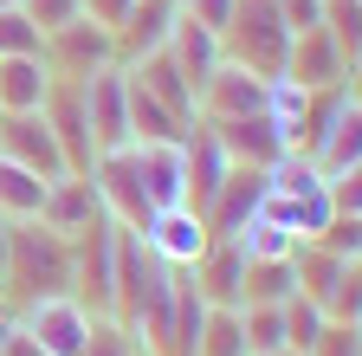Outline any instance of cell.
Instances as JSON below:
<instances>
[{
  "instance_id": "obj_1",
  "label": "cell",
  "mask_w": 362,
  "mask_h": 356,
  "mask_svg": "<svg viewBox=\"0 0 362 356\" xmlns=\"http://www.w3.org/2000/svg\"><path fill=\"white\" fill-rule=\"evenodd\" d=\"M52 292H71V240L52 234L45 220H13L7 265H0V304L20 311V304L52 298Z\"/></svg>"
},
{
  "instance_id": "obj_2",
  "label": "cell",
  "mask_w": 362,
  "mask_h": 356,
  "mask_svg": "<svg viewBox=\"0 0 362 356\" xmlns=\"http://www.w3.org/2000/svg\"><path fill=\"white\" fill-rule=\"evenodd\" d=\"M291 52V33L279 20V0H233V20L220 33V59L246 65L252 78H279Z\"/></svg>"
},
{
  "instance_id": "obj_3",
  "label": "cell",
  "mask_w": 362,
  "mask_h": 356,
  "mask_svg": "<svg viewBox=\"0 0 362 356\" xmlns=\"http://www.w3.org/2000/svg\"><path fill=\"white\" fill-rule=\"evenodd\" d=\"M110 285H117V220H90L71 234V298L90 318H110Z\"/></svg>"
},
{
  "instance_id": "obj_4",
  "label": "cell",
  "mask_w": 362,
  "mask_h": 356,
  "mask_svg": "<svg viewBox=\"0 0 362 356\" xmlns=\"http://www.w3.org/2000/svg\"><path fill=\"white\" fill-rule=\"evenodd\" d=\"M13 331H26L39 343V356H78L84 337H90V311L71 298V292H52V298H33L13 311Z\"/></svg>"
},
{
  "instance_id": "obj_5",
  "label": "cell",
  "mask_w": 362,
  "mask_h": 356,
  "mask_svg": "<svg viewBox=\"0 0 362 356\" xmlns=\"http://www.w3.org/2000/svg\"><path fill=\"white\" fill-rule=\"evenodd\" d=\"M39 59H45V71H52V78H71V84H78V78H90V71L117 65V39L78 13V20H65V26H52V33H45Z\"/></svg>"
},
{
  "instance_id": "obj_6",
  "label": "cell",
  "mask_w": 362,
  "mask_h": 356,
  "mask_svg": "<svg viewBox=\"0 0 362 356\" xmlns=\"http://www.w3.org/2000/svg\"><path fill=\"white\" fill-rule=\"evenodd\" d=\"M0 156L20 162V168H33L39 182L71 175V168H65V149H59V137H52V123H45L39 110H0Z\"/></svg>"
},
{
  "instance_id": "obj_7",
  "label": "cell",
  "mask_w": 362,
  "mask_h": 356,
  "mask_svg": "<svg viewBox=\"0 0 362 356\" xmlns=\"http://www.w3.org/2000/svg\"><path fill=\"white\" fill-rule=\"evenodd\" d=\"M84 84V117H90V149L110 156V149H129V98H123V65H104L78 78Z\"/></svg>"
},
{
  "instance_id": "obj_8",
  "label": "cell",
  "mask_w": 362,
  "mask_h": 356,
  "mask_svg": "<svg viewBox=\"0 0 362 356\" xmlns=\"http://www.w3.org/2000/svg\"><path fill=\"white\" fill-rule=\"evenodd\" d=\"M39 117L52 123V137H59V149H65V168H71V175H90V162H98V149H90L84 84H71V78H52V91H45Z\"/></svg>"
},
{
  "instance_id": "obj_9",
  "label": "cell",
  "mask_w": 362,
  "mask_h": 356,
  "mask_svg": "<svg viewBox=\"0 0 362 356\" xmlns=\"http://www.w3.org/2000/svg\"><path fill=\"white\" fill-rule=\"evenodd\" d=\"M143 246L168 265V272H188V265L201 259V246H207V220L194 207H156L149 227H143Z\"/></svg>"
},
{
  "instance_id": "obj_10",
  "label": "cell",
  "mask_w": 362,
  "mask_h": 356,
  "mask_svg": "<svg viewBox=\"0 0 362 356\" xmlns=\"http://www.w3.org/2000/svg\"><path fill=\"white\" fill-rule=\"evenodd\" d=\"M285 78H291V84H304V91H324V84L356 78V59L337 46L324 26H310V33H298V39H291V52H285Z\"/></svg>"
},
{
  "instance_id": "obj_11",
  "label": "cell",
  "mask_w": 362,
  "mask_h": 356,
  "mask_svg": "<svg viewBox=\"0 0 362 356\" xmlns=\"http://www.w3.org/2000/svg\"><path fill=\"white\" fill-rule=\"evenodd\" d=\"M175 20H181V0H129L123 26L110 33L117 39V65H136V59L162 52L168 33H175Z\"/></svg>"
},
{
  "instance_id": "obj_12",
  "label": "cell",
  "mask_w": 362,
  "mask_h": 356,
  "mask_svg": "<svg viewBox=\"0 0 362 356\" xmlns=\"http://www.w3.org/2000/svg\"><path fill=\"white\" fill-rule=\"evenodd\" d=\"M214 130V143L226 149V162H240V168H272L291 143H285V130L272 123L265 110L259 117H226V123H207Z\"/></svg>"
},
{
  "instance_id": "obj_13",
  "label": "cell",
  "mask_w": 362,
  "mask_h": 356,
  "mask_svg": "<svg viewBox=\"0 0 362 356\" xmlns=\"http://www.w3.org/2000/svg\"><path fill=\"white\" fill-rule=\"evenodd\" d=\"M259 201H265V168H226V182H220V195L207 201V240H233L246 220L259 214Z\"/></svg>"
},
{
  "instance_id": "obj_14",
  "label": "cell",
  "mask_w": 362,
  "mask_h": 356,
  "mask_svg": "<svg viewBox=\"0 0 362 356\" xmlns=\"http://www.w3.org/2000/svg\"><path fill=\"white\" fill-rule=\"evenodd\" d=\"M188 279H194V292L207 304L240 311V285H246V253H240V240H207L201 259L188 265Z\"/></svg>"
},
{
  "instance_id": "obj_15",
  "label": "cell",
  "mask_w": 362,
  "mask_h": 356,
  "mask_svg": "<svg viewBox=\"0 0 362 356\" xmlns=\"http://www.w3.org/2000/svg\"><path fill=\"white\" fill-rule=\"evenodd\" d=\"M39 220L52 234H84L90 220H104V201H98V182L90 175H59V182H45V201H39Z\"/></svg>"
},
{
  "instance_id": "obj_16",
  "label": "cell",
  "mask_w": 362,
  "mask_h": 356,
  "mask_svg": "<svg viewBox=\"0 0 362 356\" xmlns=\"http://www.w3.org/2000/svg\"><path fill=\"white\" fill-rule=\"evenodd\" d=\"M181 168H188V207L207 214V201L220 195V182H226V168H233V162H226V149L214 143V130L201 117L188 123V137H181Z\"/></svg>"
},
{
  "instance_id": "obj_17",
  "label": "cell",
  "mask_w": 362,
  "mask_h": 356,
  "mask_svg": "<svg viewBox=\"0 0 362 356\" xmlns=\"http://www.w3.org/2000/svg\"><path fill=\"white\" fill-rule=\"evenodd\" d=\"M136 175H143L149 207H188V168H181V143H129Z\"/></svg>"
},
{
  "instance_id": "obj_18",
  "label": "cell",
  "mask_w": 362,
  "mask_h": 356,
  "mask_svg": "<svg viewBox=\"0 0 362 356\" xmlns=\"http://www.w3.org/2000/svg\"><path fill=\"white\" fill-rule=\"evenodd\" d=\"M123 98H129V143H181L188 137V117H175L129 65H123Z\"/></svg>"
},
{
  "instance_id": "obj_19",
  "label": "cell",
  "mask_w": 362,
  "mask_h": 356,
  "mask_svg": "<svg viewBox=\"0 0 362 356\" xmlns=\"http://www.w3.org/2000/svg\"><path fill=\"white\" fill-rule=\"evenodd\" d=\"M291 272H298V292L324 311V298L356 272V259H343V253H324L317 240H298V253H291Z\"/></svg>"
},
{
  "instance_id": "obj_20",
  "label": "cell",
  "mask_w": 362,
  "mask_h": 356,
  "mask_svg": "<svg viewBox=\"0 0 362 356\" xmlns=\"http://www.w3.org/2000/svg\"><path fill=\"white\" fill-rule=\"evenodd\" d=\"M162 52H168V59H175V71H181V78H188V84H194V91H201V84H207V71L220 65V39H214L207 26H194L188 13H181V20H175V33H168V46H162Z\"/></svg>"
},
{
  "instance_id": "obj_21",
  "label": "cell",
  "mask_w": 362,
  "mask_h": 356,
  "mask_svg": "<svg viewBox=\"0 0 362 356\" xmlns=\"http://www.w3.org/2000/svg\"><path fill=\"white\" fill-rule=\"evenodd\" d=\"M310 162L324 168V182H337V175L362 168V104H349V110L330 123V137L317 143V156H310Z\"/></svg>"
},
{
  "instance_id": "obj_22",
  "label": "cell",
  "mask_w": 362,
  "mask_h": 356,
  "mask_svg": "<svg viewBox=\"0 0 362 356\" xmlns=\"http://www.w3.org/2000/svg\"><path fill=\"white\" fill-rule=\"evenodd\" d=\"M45 91H52V71L45 59H0V110H39Z\"/></svg>"
},
{
  "instance_id": "obj_23",
  "label": "cell",
  "mask_w": 362,
  "mask_h": 356,
  "mask_svg": "<svg viewBox=\"0 0 362 356\" xmlns=\"http://www.w3.org/2000/svg\"><path fill=\"white\" fill-rule=\"evenodd\" d=\"M129 71L143 78L149 91H156V98H162V104L175 110V117H188V123H194V84L175 71V59H168V52H149V59H136Z\"/></svg>"
},
{
  "instance_id": "obj_24",
  "label": "cell",
  "mask_w": 362,
  "mask_h": 356,
  "mask_svg": "<svg viewBox=\"0 0 362 356\" xmlns=\"http://www.w3.org/2000/svg\"><path fill=\"white\" fill-rule=\"evenodd\" d=\"M298 292V272L291 259H246V285H240V304H285Z\"/></svg>"
},
{
  "instance_id": "obj_25",
  "label": "cell",
  "mask_w": 362,
  "mask_h": 356,
  "mask_svg": "<svg viewBox=\"0 0 362 356\" xmlns=\"http://www.w3.org/2000/svg\"><path fill=\"white\" fill-rule=\"evenodd\" d=\"M39 201H45V182L33 168L0 156V214H7V220H39Z\"/></svg>"
},
{
  "instance_id": "obj_26",
  "label": "cell",
  "mask_w": 362,
  "mask_h": 356,
  "mask_svg": "<svg viewBox=\"0 0 362 356\" xmlns=\"http://www.w3.org/2000/svg\"><path fill=\"white\" fill-rule=\"evenodd\" d=\"M233 240H240V253H246V259H291V253H298V234H291V227H279L272 214H252Z\"/></svg>"
},
{
  "instance_id": "obj_27",
  "label": "cell",
  "mask_w": 362,
  "mask_h": 356,
  "mask_svg": "<svg viewBox=\"0 0 362 356\" xmlns=\"http://www.w3.org/2000/svg\"><path fill=\"white\" fill-rule=\"evenodd\" d=\"M194 356H246L240 311H220V304H207V318H201V337H194Z\"/></svg>"
},
{
  "instance_id": "obj_28",
  "label": "cell",
  "mask_w": 362,
  "mask_h": 356,
  "mask_svg": "<svg viewBox=\"0 0 362 356\" xmlns=\"http://www.w3.org/2000/svg\"><path fill=\"white\" fill-rule=\"evenodd\" d=\"M240 331H246V356H272V350H285V311L279 304H240Z\"/></svg>"
},
{
  "instance_id": "obj_29",
  "label": "cell",
  "mask_w": 362,
  "mask_h": 356,
  "mask_svg": "<svg viewBox=\"0 0 362 356\" xmlns=\"http://www.w3.org/2000/svg\"><path fill=\"white\" fill-rule=\"evenodd\" d=\"M304 98H310V91H304V84H291L285 71L265 78V117L285 130V143H291V130H298V117H304Z\"/></svg>"
},
{
  "instance_id": "obj_30",
  "label": "cell",
  "mask_w": 362,
  "mask_h": 356,
  "mask_svg": "<svg viewBox=\"0 0 362 356\" xmlns=\"http://www.w3.org/2000/svg\"><path fill=\"white\" fill-rule=\"evenodd\" d=\"M45 46V33L26 20V7H0V59H33Z\"/></svg>"
},
{
  "instance_id": "obj_31",
  "label": "cell",
  "mask_w": 362,
  "mask_h": 356,
  "mask_svg": "<svg viewBox=\"0 0 362 356\" xmlns=\"http://www.w3.org/2000/svg\"><path fill=\"white\" fill-rule=\"evenodd\" d=\"M279 311H285V350H310V343H317V331H324V311H317L304 292H291Z\"/></svg>"
},
{
  "instance_id": "obj_32",
  "label": "cell",
  "mask_w": 362,
  "mask_h": 356,
  "mask_svg": "<svg viewBox=\"0 0 362 356\" xmlns=\"http://www.w3.org/2000/svg\"><path fill=\"white\" fill-rule=\"evenodd\" d=\"M78 356H143V343H136L117 318H90V337H84Z\"/></svg>"
},
{
  "instance_id": "obj_33",
  "label": "cell",
  "mask_w": 362,
  "mask_h": 356,
  "mask_svg": "<svg viewBox=\"0 0 362 356\" xmlns=\"http://www.w3.org/2000/svg\"><path fill=\"white\" fill-rule=\"evenodd\" d=\"M324 33L356 59V39H362V0H324Z\"/></svg>"
},
{
  "instance_id": "obj_34",
  "label": "cell",
  "mask_w": 362,
  "mask_h": 356,
  "mask_svg": "<svg viewBox=\"0 0 362 356\" xmlns=\"http://www.w3.org/2000/svg\"><path fill=\"white\" fill-rule=\"evenodd\" d=\"M317 246L356 259V253H362V214H330V220H324V234H317Z\"/></svg>"
},
{
  "instance_id": "obj_35",
  "label": "cell",
  "mask_w": 362,
  "mask_h": 356,
  "mask_svg": "<svg viewBox=\"0 0 362 356\" xmlns=\"http://www.w3.org/2000/svg\"><path fill=\"white\" fill-rule=\"evenodd\" d=\"M304 356H362V331H356V324H330V318H324V331H317V343H310Z\"/></svg>"
},
{
  "instance_id": "obj_36",
  "label": "cell",
  "mask_w": 362,
  "mask_h": 356,
  "mask_svg": "<svg viewBox=\"0 0 362 356\" xmlns=\"http://www.w3.org/2000/svg\"><path fill=\"white\" fill-rule=\"evenodd\" d=\"M20 7H26V20H33L39 33H52V26L78 20V0H20Z\"/></svg>"
},
{
  "instance_id": "obj_37",
  "label": "cell",
  "mask_w": 362,
  "mask_h": 356,
  "mask_svg": "<svg viewBox=\"0 0 362 356\" xmlns=\"http://www.w3.org/2000/svg\"><path fill=\"white\" fill-rule=\"evenodd\" d=\"M181 13L220 39V33H226V20H233V0H181Z\"/></svg>"
},
{
  "instance_id": "obj_38",
  "label": "cell",
  "mask_w": 362,
  "mask_h": 356,
  "mask_svg": "<svg viewBox=\"0 0 362 356\" xmlns=\"http://www.w3.org/2000/svg\"><path fill=\"white\" fill-rule=\"evenodd\" d=\"M279 20H285V33L298 39V33H310V26H324V0H279Z\"/></svg>"
},
{
  "instance_id": "obj_39",
  "label": "cell",
  "mask_w": 362,
  "mask_h": 356,
  "mask_svg": "<svg viewBox=\"0 0 362 356\" xmlns=\"http://www.w3.org/2000/svg\"><path fill=\"white\" fill-rule=\"evenodd\" d=\"M78 13H84L90 26L117 33V26H123V13H129V0H78Z\"/></svg>"
},
{
  "instance_id": "obj_40",
  "label": "cell",
  "mask_w": 362,
  "mask_h": 356,
  "mask_svg": "<svg viewBox=\"0 0 362 356\" xmlns=\"http://www.w3.org/2000/svg\"><path fill=\"white\" fill-rule=\"evenodd\" d=\"M0 356H39V343L26 331H7V337H0Z\"/></svg>"
},
{
  "instance_id": "obj_41",
  "label": "cell",
  "mask_w": 362,
  "mask_h": 356,
  "mask_svg": "<svg viewBox=\"0 0 362 356\" xmlns=\"http://www.w3.org/2000/svg\"><path fill=\"white\" fill-rule=\"evenodd\" d=\"M7 331H13V311H7V304H0V337H7Z\"/></svg>"
},
{
  "instance_id": "obj_42",
  "label": "cell",
  "mask_w": 362,
  "mask_h": 356,
  "mask_svg": "<svg viewBox=\"0 0 362 356\" xmlns=\"http://www.w3.org/2000/svg\"><path fill=\"white\" fill-rule=\"evenodd\" d=\"M272 356H304V350H272Z\"/></svg>"
},
{
  "instance_id": "obj_43",
  "label": "cell",
  "mask_w": 362,
  "mask_h": 356,
  "mask_svg": "<svg viewBox=\"0 0 362 356\" xmlns=\"http://www.w3.org/2000/svg\"><path fill=\"white\" fill-rule=\"evenodd\" d=\"M0 7H20V0H0Z\"/></svg>"
}]
</instances>
